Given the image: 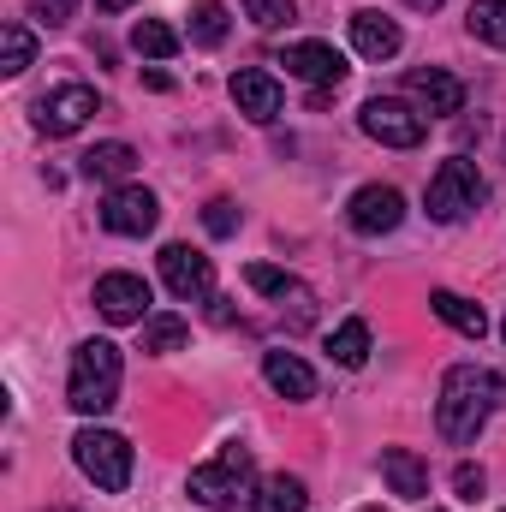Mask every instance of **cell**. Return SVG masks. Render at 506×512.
I'll use <instances>...</instances> for the list:
<instances>
[{"label":"cell","instance_id":"1","mask_svg":"<svg viewBox=\"0 0 506 512\" xmlns=\"http://www.w3.org/2000/svg\"><path fill=\"white\" fill-rule=\"evenodd\" d=\"M501 399H506V382L495 370H483V364H453V370L441 376V399H435V429H441V441L471 447V441L483 435V423L495 417Z\"/></svg>","mask_w":506,"mask_h":512},{"label":"cell","instance_id":"2","mask_svg":"<svg viewBox=\"0 0 506 512\" xmlns=\"http://www.w3.org/2000/svg\"><path fill=\"white\" fill-rule=\"evenodd\" d=\"M120 399V346L114 340H84L72 352V376H66V405L96 417Z\"/></svg>","mask_w":506,"mask_h":512},{"label":"cell","instance_id":"3","mask_svg":"<svg viewBox=\"0 0 506 512\" xmlns=\"http://www.w3.org/2000/svg\"><path fill=\"white\" fill-rule=\"evenodd\" d=\"M483 173H477V161H465V155H453V161H441L435 167V179H429V221H441V227H453V221H465V215H477V203H483Z\"/></svg>","mask_w":506,"mask_h":512},{"label":"cell","instance_id":"4","mask_svg":"<svg viewBox=\"0 0 506 512\" xmlns=\"http://www.w3.org/2000/svg\"><path fill=\"white\" fill-rule=\"evenodd\" d=\"M245 489H251V447H239V441L221 447L215 465H197V471H191V495L209 512H239Z\"/></svg>","mask_w":506,"mask_h":512},{"label":"cell","instance_id":"5","mask_svg":"<svg viewBox=\"0 0 506 512\" xmlns=\"http://www.w3.org/2000/svg\"><path fill=\"white\" fill-rule=\"evenodd\" d=\"M72 459H78V471H84L96 489H108V495H120L131 483V441L114 435V429H78Z\"/></svg>","mask_w":506,"mask_h":512},{"label":"cell","instance_id":"6","mask_svg":"<svg viewBox=\"0 0 506 512\" xmlns=\"http://www.w3.org/2000/svg\"><path fill=\"white\" fill-rule=\"evenodd\" d=\"M358 126H364V137H376L387 149H417L423 143V114L411 102H399V96H370Z\"/></svg>","mask_w":506,"mask_h":512},{"label":"cell","instance_id":"7","mask_svg":"<svg viewBox=\"0 0 506 512\" xmlns=\"http://www.w3.org/2000/svg\"><path fill=\"white\" fill-rule=\"evenodd\" d=\"M90 114H96V90H90V84H60V90H48V96L36 102V131L72 137Z\"/></svg>","mask_w":506,"mask_h":512},{"label":"cell","instance_id":"8","mask_svg":"<svg viewBox=\"0 0 506 512\" xmlns=\"http://www.w3.org/2000/svg\"><path fill=\"white\" fill-rule=\"evenodd\" d=\"M155 221H161V203H155V191H143V185H120V191L102 203V227L120 233V239L155 233Z\"/></svg>","mask_w":506,"mask_h":512},{"label":"cell","instance_id":"9","mask_svg":"<svg viewBox=\"0 0 506 512\" xmlns=\"http://www.w3.org/2000/svg\"><path fill=\"white\" fill-rule=\"evenodd\" d=\"M346 221H352V233L381 239V233H393V227L405 221V197H399L393 185H364V191H352V203H346Z\"/></svg>","mask_w":506,"mask_h":512},{"label":"cell","instance_id":"10","mask_svg":"<svg viewBox=\"0 0 506 512\" xmlns=\"http://www.w3.org/2000/svg\"><path fill=\"white\" fill-rule=\"evenodd\" d=\"M280 66H286L292 78H304V84H322V90H340L346 72H352L334 42H292V48L280 54Z\"/></svg>","mask_w":506,"mask_h":512},{"label":"cell","instance_id":"11","mask_svg":"<svg viewBox=\"0 0 506 512\" xmlns=\"http://www.w3.org/2000/svg\"><path fill=\"white\" fill-rule=\"evenodd\" d=\"M405 96H411V102H417V114H429V120H447V114H459V108H465V84H459L453 72H441V66L405 72Z\"/></svg>","mask_w":506,"mask_h":512},{"label":"cell","instance_id":"12","mask_svg":"<svg viewBox=\"0 0 506 512\" xmlns=\"http://www.w3.org/2000/svg\"><path fill=\"white\" fill-rule=\"evenodd\" d=\"M96 310L108 316V322H143L149 316V280L143 274H102L96 280Z\"/></svg>","mask_w":506,"mask_h":512},{"label":"cell","instance_id":"13","mask_svg":"<svg viewBox=\"0 0 506 512\" xmlns=\"http://www.w3.org/2000/svg\"><path fill=\"white\" fill-rule=\"evenodd\" d=\"M161 280H167L173 298H209L215 268H209V256L191 251V245H167V251H161Z\"/></svg>","mask_w":506,"mask_h":512},{"label":"cell","instance_id":"14","mask_svg":"<svg viewBox=\"0 0 506 512\" xmlns=\"http://www.w3.org/2000/svg\"><path fill=\"white\" fill-rule=\"evenodd\" d=\"M399 24L387 18V12H376V6H364V12H352V48L364 54V60H393L399 54Z\"/></svg>","mask_w":506,"mask_h":512},{"label":"cell","instance_id":"15","mask_svg":"<svg viewBox=\"0 0 506 512\" xmlns=\"http://www.w3.org/2000/svg\"><path fill=\"white\" fill-rule=\"evenodd\" d=\"M245 286L262 292V298H274V304H298V322H310V286L298 280V274H286V268H274V262H251L245 268Z\"/></svg>","mask_w":506,"mask_h":512},{"label":"cell","instance_id":"16","mask_svg":"<svg viewBox=\"0 0 506 512\" xmlns=\"http://www.w3.org/2000/svg\"><path fill=\"white\" fill-rule=\"evenodd\" d=\"M381 477H387V489H393L399 501H423V495H429V465H423L417 453H405V447H387V453H381Z\"/></svg>","mask_w":506,"mask_h":512},{"label":"cell","instance_id":"17","mask_svg":"<svg viewBox=\"0 0 506 512\" xmlns=\"http://www.w3.org/2000/svg\"><path fill=\"white\" fill-rule=\"evenodd\" d=\"M262 376H268V387H274L280 399H310V393H316V370H310L298 352H268V358H262Z\"/></svg>","mask_w":506,"mask_h":512},{"label":"cell","instance_id":"18","mask_svg":"<svg viewBox=\"0 0 506 512\" xmlns=\"http://www.w3.org/2000/svg\"><path fill=\"white\" fill-rule=\"evenodd\" d=\"M233 102H239V114H251V120H274V114H280V84H274L268 72H233Z\"/></svg>","mask_w":506,"mask_h":512},{"label":"cell","instance_id":"19","mask_svg":"<svg viewBox=\"0 0 506 512\" xmlns=\"http://www.w3.org/2000/svg\"><path fill=\"white\" fill-rule=\"evenodd\" d=\"M429 310H435L447 328H459L465 340H483V334H489L483 304H471V298H459V292H429Z\"/></svg>","mask_w":506,"mask_h":512},{"label":"cell","instance_id":"20","mask_svg":"<svg viewBox=\"0 0 506 512\" xmlns=\"http://www.w3.org/2000/svg\"><path fill=\"white\" fill-rule=\"evenodd\" d=\"M78 161H84V179H126L131 167H137L131 143H96V149H84Z\"/></svg>","mask_w":506,"mask_h":512},{"label":"cell","instance_id":"21","mask_svg":"<svg viewBox=\"0 0 506 512\" xmlns=\"http://www.w3.org/2000/svg\"><path fill=\"white\" fill-rule=\"evenodd\" d=\"M227 30H233V18H227L221 0H197V6H191V42H197V48H221Z\"/></svg>","mask_w":506,"mask_h":512},{"label":"cell","instance_id":"22","mask_svg":"<svg viewBox=\"0 0 506 512\" xmlns=\"http://www.w3.org/2000/svg\"><path fill=\"white\" fill-rule=\"evenodd\" d=\"M328 352H334V364H346V370H358V364L370 358V322H364V316H352V322H340V328H334V340H328Z\"/></svg>","mask_w":506,"mask_h":512},{"label":"cell","instance_id":"23","mask_svg":"<svg viewBox=\"0 0 506 512\" xmlns=\"http://www.w3.org/2000/svg\"><path fill=\"white\" fill-rule=\"evenodd\" d=\"M465 30L489 48H506V0H471L465 12Z\"/></svg>","mask_w":506,"mask_h":512},{"label":"cell","instance_id":"24","mask_svg":"<svg viewBox=\"0 0 506 512\" xmlns=\"http://www.w3.org/2000/svg\"><path fill=\"white\" fill-rule=\"evenodd\" d=\"M304 501H310V495H304V483L280 471V477H268V483L256 489L251 507H256V512H304Z\"/></svg>","mask_w":506,"mask_h":512},{"label":"cell","instance_id":"25","mask_svg":"<svg viewBox=\"0 0 506 512\" xmlns=\"http://www.w3.org/2000/svg\"><path fill=\"white\" fill-rule=\"evenodd\" d=\"M131 48H137V54H149V60H173V54H179V30H173V24H161V18H137Z\"/></svg>","mask_w":506,"mask_h":512},{"label":"cell","instance_id":"26","mask_svg":"<svg viewBox=\"0 0 506 512\" xmlns=\"http://www.w3.org/2000/svg\"><path fill=\"white\" fill-rule=\"evenodd\" d=\"M30 60H36V36H30V24H18V18H12V24L0 30V72H6V78H18Z\"/></svg>","mask_w":506,"mask_h":512},{"label":"cell","instance_id":"27","mask_svg":"<svg viewBox=\"0 0 506 512\" xmlns=\"http://www.w3.org/2000/svg\"><path fill=\"white\" fill-rule=\"evenodd\" d=\"M185 346V322L179 316H149L143 322V352H179Z\"/></svg>","mask_w":506,"mask_h":512},{"label":"cell","instance_id":"28","mask_svg":"<svg viewBox=\"0 0 506 512\" xmlns=\"http://www.w3.org/2000/svg\"><path fill=\"white\" fill-rule=\"evenodd\" d=\"M245 6V18H251L256 30H280V24H292V0H239Z\"/></svg>","mask_w":506,"mask_h":512},{"label":"cell","instance_id":"29","mask_svg":"<svg viewBox=\"0 0 506 512\" xmlns=\"http://www.w3.org/2000/svg\"><path fill=\"white\" fill-rule=\"evenodd\" d=\"M203 227H209L215 239H227V233H239V203H227V197H215V203L203 209Z\"/></svg>","mask_w":506,"mask_h":512},{"label":"cell","instance_id":"30","mask_svg":"<svg viewBox=\"0 0 506 512\" xmlns=\"http://www.w3.org/2000/svg\"><path fill=\"white\" fill-rule=\"evenodd\" d=\"M453 489H459V501H483V489H489L483 465H459V471H453Z\"/></svg>","mask_w":506,"mask_h":512},{"label":"cell","instance_id":"31","mask_svg":"<svg viewBox=\"0 0 506 512\" xmlns=\"http://www.w3.org/2000/svg\"><path fill=\"white\" fill-rule=\"evenodd\" d=\"M72 6H78V0H30V12H36L48 30H54V24H66V18H72Z\"/></svg>","mask_w":506,"mask_h":512},{"label":"cell","instance_id":"32","mask_svg":"<svg viewBox=\"0 0 506 512\" xmlns=\"http://www.w3.org/2000/svg\"><path fill=\"white\" fill-rule=\"evenodd\" d=\"M96 6H102V12H126L131 0H96Z\"/></svg>","mask_w":506,"mask_h":512},{"label":"cell","instance_id":"33","mask_svg":"<svg viewBox=\"0 0 506 512\" xmlns=\"http://www.w3.org/2000/svg\"><path fill=\"white\" fill-rule=\"evenodd\" d=\"M405 6H417V12H435V6H441V0H405Z\"/></svg>","mask_w":506,"mask_h":512},{"label":"cell","instance_id":"34","mask_svg":"<svg viewBox=\"0 0 506 512\" xmlns=\"http://www.w3.org/2000/svg\"><path fill=\"white\" fill-rule=\"evenodd\" d=\"M364 512H381V507H364Z\"/></svg>","mask_w":506,"mask_h":512},{"label":"cell","instance_id":"35","mask_svg":"<svg viewBox=\"0 0 506 512\" xmlns=\"http://www.w3.org/2000/svg\"><path fill=\"white\" fill-rule=\"evenodd\" d=\"M501 334H506V322H501Z\"/></svg>","mask_w":506,"mask_h":512}]
</instances>
